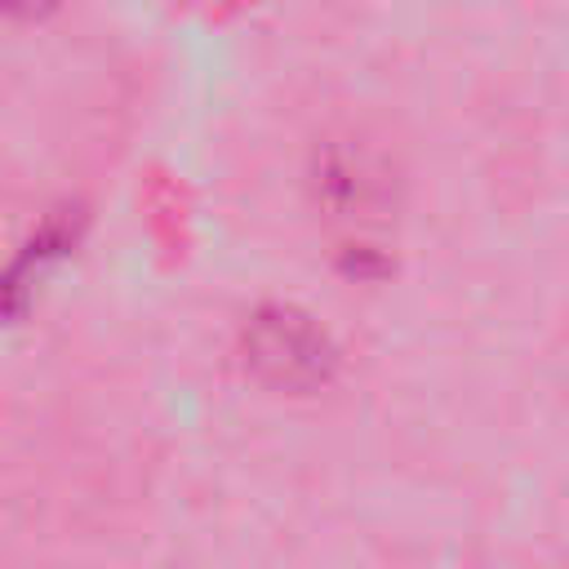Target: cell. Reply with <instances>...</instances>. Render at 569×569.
<instances>
[{"instance_id": "2", "label": "cell", "mask_w": 569, "mask_h": 569, "mask_svg": "<svg viewBox=\"0 0 569 569\" xmlns=\"http://www.w3.org/2000/svg\"><path fill=\"white\" fill-rule=\"evenodd\" d=\"M240 356L258 382H267L276 391H293V396L325 387L338 365V351H333L325 325H316V316H307L289 302H267L244 320Z\"/></svg>"}, {"instance_id": "3", "label": "cell", "mask_w": 569, "mask_h": 569, "mask_svg": "<svg viewBox=\"0 0 569 569\" xmlns=\"http://www.w3.org/2000/svg\"><path fill=\"white\" fill-rule=\"evenodd\" d=\"M62 0H0V13H9V18H44Z\"/></svg>"}, {"instance_id": "1", "label": "cell", "mask_w": 569, "mask_h": 569, "mask_svg": "<svg viewBox=\"0 0 569 569\" xmlns=\"http://www.w3.org/2000/svg\"><path fill=\"white\" fill-rule=\"evenodd\" d=\"M311 191H316V209L338 231L342 253H351L356 267L382 253L396 191H391V169L373 147L325 142L311 164Z\"/></svg>"}]
</instances>
